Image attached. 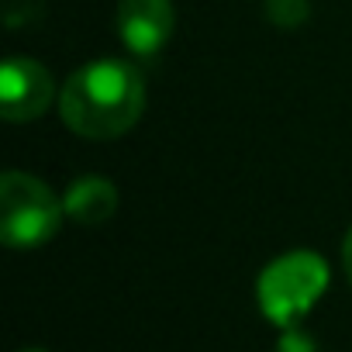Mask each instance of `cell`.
Instances as JSON below:
<instances>
[{"label": "cell", "instance_id": "cell-1", "mask_svg": "<svg viewBox=\"0 0 352 352\" xmlns=\"http://www.w3.org/2000/svg\"><path fill=\"white\" fill-rule=\"evenodd\" d=\"M145 107V83L138 69L124 59H97L76 69L63 94L59 114L83 138H118L124 135Z\"/></svg>", "mask_w": 352, "mask_h": 352}, {"label": "cell", "instance_id": "cell-2", "mask_svg": "<svg viewBox=\"0 0 352 352\" xmlns=\"http://www.w3.org/2000/svg\"><path fill=\"white\" fill-rule=\"evenodd\" d=\"M63 201L28 173H4L0 180V239L11 249L45 245L63 221Z\"/></svg>", "mask_w": 352, "mask_h": 352}, {"label": "cell", "instance_id": "cell-3", "mask_svg": "<svg viewBox=\"0 0 352 352\" xmlns=\"http://www.w3.org/2000/svg\"><path fill=\"white\" fill-rule=\"evenodd\" d=\"M324 287H328V266H324L321 256L287 252L263 270L259 307L273 324L290 328L314 307V300L324 294Z\"/></svg>", "mask_w": 352, "mask_h": 352}, {"label": "cell", "instance_id": "cell-4", "mask_svg": "<svg viewBox=\"0 0 352 352\" xmlns=\"http://www.w3.org/2000/svg\"><path fill=\"white\" fill-rule=\"evenodd\" d=\"M56 83L49 69L35 59H8L0 69V114L8 121H35L52 107Z\"/></svg>", "mask_w": 352, "mask_h": 352}, {"label": "cell", "instance_id": "cell-5", "mask_svg": "<svg viewBox=\"0 0 352 352\" xmlns=\"http://www.w3.org/2000/svg\"><path fill=\"white\" fill-rule=\"evenodd\" d=\"M118 35L138 59H152L173 35V4L169 0H121Z\"/></svg>", "mask_w": 352, "mask_h": 352}, {"label": "cell", "instance_id": "cell-6", "mask_svg": "<svg viewBox=\"0 0 352 352\" xmlns=\"http://www.w3.org/2000/svg\"><path fill=\"white\" fill-rule=\"evenodd\" d=\"M66 214L80 225H100L114 214L118 208V190L111 180H100V176H83V180H73L63 201Z\"/></svg>", "mask_w": 352, "mask_h": 352}, {"label": "cell", "instance_id": "cell-7", "mask_svg": "<svg viewBox=\"0 0 352 352\" xmlns=\"http://www.w3.org/2000/svg\"><path fill=\"white\" fill-rule=\"evenodd\" d=\"M270 18L283 28H294L307 18V0H270Z\"/></svg>", "mask_w": 352, "mask_h": 352}, {"label": "cell", "instance_id": "cell-8", "mask_svg": "<svg viewBox=\"0 0 352 352\" xmlns=\"http://www.w3.org/2000/svg\"><path fill=\"white\" fill-rule=\"evenodd\" d=\"M276 352H314V342H311L307 331H300L297 324H290V328H283V338H280Z\"/></svg>", "mask_w": 352, "mask_h": 352}, {"label": "cell", "instance_id": "cell-9", "mask_svg": "<svg viewBox=\"0 0 352 352\" xmlns=\"http://www.w3.org/2000/svg\"><path fill=\"white\" fill-rule=\"evenodd\" d=\"M342 259H345V273H349V283H352V228L345 235V245H342Z\"/></svg>", "mask_w": 352, "mask_h": 352}, {"label": "cell", "instance_id": "cell-10", "mask_svg": "<svg viewBox=\"0 0 352 352\" xmlns=\"http://www.w3.org/2000/svg\"><path fill=\"white\" fill-rule=\"evenodd\" d=\"M21 352H45V349H21Z\"/></svg>", "mask_w": 352, "mask_h": 352}]
</instances>
